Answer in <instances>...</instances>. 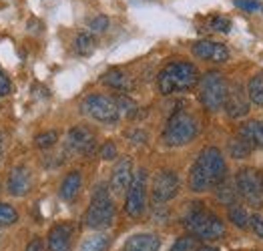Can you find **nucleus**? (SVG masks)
Returning <instances> with one entry per match:
<instances>
[{
    "instance_id": "obj_1",
    "label": "nucleus",
    "mask_w": 263,
    "mask_h": 251,
    "mask_svg": "<svg viewBox=\"0 0 263 251\" xmlns=\"http://www.w3.org/2000/svg\"><path fill=\"white\" fill-rule=\"evenodd\" d=\"M225 159L217 147H205L197 155V159L189 173V187L195 193L209 191L225 181Z\"/></svg>"
},
{
    "instance_id": "obj_2",
    "label": "nucleus",
    "mask_w": 263,
    "mask_h": 251,
    "mask_svg": "<svg viewBox=\"0 0 263 251\" xmlns=\"http://www.w3.org/2000/svg\"><path fill=\"white\" fill-rule=\"evenodd\" d=\"M199 83V70L195 65L177 61L169 63L157 76V87L163 94H173L193 89Z\"/></svg>"
},
{
    "instance_id": "obj_3",
    "label": "nucleus",
    "mask_w": 263,
    "mask_h": 251,
    "mask_svg": "<svg viewBox=\"0 0 263 251\" xmlns=\"http://www.w3.org/2000/svg\"><path fill=\"white\" fill-rule=\"evenodd\" d=\"M193 209L185 215V227L191 235L203 241H215L225 235V225L219 217L207 209H203L201 203H193Z\"/></svg>"
},
{
    "instance_id": "obj_4",
    "label": "nucleus",
    "mask_w": 263,
    "mask_h": 251,
    "mask_svg": "<svg viewBox=\"0 0 263 251\" xmlns=\"http://www.w3.org/2000/svg\"><path fill=\"white\" fill-rule=\"evenodd\" d=\"M115 221V203L110 199L109 187L99 183L92 191L90 205L85 213V225L90 229H107Z\"/></svg>"
},
{
    "instance_id": "obj_5",
    "label": "nucleus",
    "mask_w": 263,
    "mask_h": 251,
    "mask_svg": "<svg viewBox=\"0 0 263 251\" xmlns=\"http://www.w3.org/2000/svg\"><path fill=\"white\" fill-rule=\"evenodd\" d=\"M227 91H229V85L221 72L211 70L199 79V101L211 113H217L225 107Z\"/></svg>"
},
{
    "instance_id": "obj_6",
    "label": "nucleus",
    "mask_w": 263,
    "mask_h": 251,
    "mask_svg": "<svg viewBox=\"0 0 263 251\" xmlns=\"http://www.w3.org/2000/svg\"><path fill=\"white\" fill-rule=\"evenodd\" d=\"M197 121L195 117L185 111H177L165 125L163 131V143L167 147H183L197 137Z\"/></svg>"
},
{
    "instance_id": "obj_7",
    "label": "nucleus",
    "mask_w": 263,
    "mask_h": 251,
    "mask_svg": "<svg viewBox=\"0 0 263 251\" xmlns=\"http://www.w3.org/2000/svg\"><path fill=\"white\" fill-rule=\"evenodd\" d=\"M81 109L87 117L99 121V123H107V125L117 123L121 119L115 99L107 96V94H88L87 99L81 103Z\"/></svg>"
},
{
    "instance_id": "obj_8",
    "label": "nucleus",
    "mask_w": 263,
    "mask_h": 251,
    "mask_svg": "<svg viewBox=\"0 0 263 251\" xmlns=\"http://www.w3.org/2000/svg\"><path fill=\"white\" fill-rule=\"evenodd\" d=\"M145 205H147V171L141 167L133 173V181L125 197V211L129 217L137 219L143 215Z\"/></svg>"
},
{
    "instance_id": "obj_9",
    "label": "nucleus",
    "mask_w": 263,
    "mask_h": 251,
    "mask_svg": "<svg viewBox=\"0 0 263 251\" xmlns=\"http://www.w3.org/2000/svg\"><path fill=\"white\" fill-rule=\"evenodd\" d=\"M235 187H237V193L241 195L249 205L261 207V203H263V179H261V175H259V171H257V169L245 167V169H241V171H237Z\"/></svg>"
},
{
    "instance_id": "obj_10",
    "label": "nucleus",
    "mask_w": 263,
    "mask_h": 251,
    "mask_svg": "<svg viewBox=\"0 0 263 251\" xmlns=\"http://www.w3.org/2000/svg\"><path fill=\"white\" fill-rule=\"evenodd\" d=\"M179 193V177H177L175 171H159L153 179V189H151V197H153V203L161 205V203H167L171 201Z\"/></svg>"
},
{
    "instance_id": "obj_11",
    "label": "nucleus",
    "mask_w": 263,
    "mask_h": 251,
    "mask_svg": "<svg viewBox=\"0 0 263 251\" xmlns=\"http://www.w3.org/2000/svg\"><path fill=\"white\" fill-rule=\"evenodd\" d=\"M66 149L74 155H90L95 151V133L88 127H72L66 135Z\"/></svg>"
},
{
    "instance_id": "obj_12",
    "label": "nucleus",
    "mask_w": 263,
    "mask_h": 251,
    "mask_svg": "<svg viewBox=\"0 0 263 251\" xmlns=\"http://www.w3.org/2000/svg\"><path fill=\"white\" fill-rule=\"evenodd\" d=\"M225 111L231 119H243L249 113V96H247V91H243L241 85H237V83L229 85Z\"/></svg>"
},
{
    "instance_id": "obj_13",
    "label": "nucleus",
    "mask_w": 263,
    "mask_h": 251,
    "mask_svg": "<svg viewBox=\"0 0 263 251\" xmlns=\"http://www.w3.org/2000/svg\"><path fill=\"white\" fill-rule=\"evenodd\" d=\"M32 187V175L28 171L26 165H16L12 167V171L8 173L6 179V189L12 197H24Z\"/></svg>"
},
{
    "instance_id": "obj_14",
    "label": "nucleus",
    "mask_w": 263,
    "mask_h": 251,
    "mask_svg": "<svg viewBox=\"0 0 263 251\" xmlns=\"http://www.w3.org/2000/svg\"><path fill=\"white\" fill-rule=\"evenodd\" d=\"M131 181H133V161L129 157H123V159L115 165V169H112L109 189L115 195H123V193H127Z\"/></svg>"
},
{
    "instance_id": "obj_15",
    "label": "nucleus",
    "mask_w": 263,
    "mask_h": 251,
    "mask_svg": "<svg viewBox=\"0 0 263 251\" xmlns=\"http://www.w3.org/2000/svg\"><path fill=\"white\" fill-rule=\"evenodd\" d=\"M193 54L197 59L203 61H209V63H227L229 61V50L227 46L215 43V41H199L191 46Z\"/></svg>"
},
{
    "instance_id": "obj_16",
    "label": "nucleus",
    "mask_w": 263,
    "mask_h": 251,
    "mask_svg": "<svg viewBox=\"0 0 263 251\" xmlns=\"http://www.w3.org/2000/svg\"><path fill=\"white\" fill-rule=\"evenodd\" d=\"M72 227L68 223H59L48 231V251H70Z\"/></svg>"
},
{
    "instance_id": "obj_17",
    "label": "nucleus",
    "mask_w": 263,
    "mask_h": 251,
    "mask_svg": "<svg viewBox=\"0 0 263 251\" xmlns=\"http://www.w3.org/2000/svg\"><path fill=\"white\" fill-rule=\"evenodd\" d=\"M161 249V237L155 233H137L131 235L125 243L123 251H159Z\"/></svg>"
},
{
    "instance_id": "obj_18",
    "label": "nucleus",
    "mask_w": 263,
    "mask_h": 251,
    "mask_svg": "<svg viewBox=\"0 0 263 251\" xmlns=\"http://www.w3.org/2000/svg\"><path fill=\"white\" fill-rule=\"evenodd\" d=\"M81 187H83V177H81V173H79V171H70L65 179H63L61 187H59V195H61L65 201H72V199L79 195Z\"/></svg>"
},
{
    "instance_id": "obj_19",
    "label": "nucleus",
    "mask_w": 263,
    "mask_h": 251,
    "mask_svg": "<svg viewBox=\"0 0 263 251\" xmlns=\"http://www.w3.org/2000/svg\"><path fill=\"white\" fill-rule=\"evenodd\" d=\"M103 83L110 89H117V91H129L131 89L129 76L119 69H110L109 72H105L103 74Z\"/></svg>"
},
{
    "instance_id": "obj_20",
    "label": "nucleus",
    "mask_w": 263,
    "mask_h": 251,
    "mask_svg": "<svg viewBox=\"0 0 263 251\" xmlns=\"http://www.w3.org/2000/svg\"><path fill=\"white\" fill-rule=\"evenodd\" d=\"M239 135L245 137L249 143H253V147H263V123L261 121H249L245 123L239 131Z\"/></svg>"
},
{
    "instance_id": "obj_21",
    "label": "nucleus",
    "mask_w": 263,
    "mask_h": 251,
    "mask_svg": "<svg viewBox=\"0 0 263 251\" xmlns=\"http://www.w3.org/2000/svg\"><path fill=\"white\" fill-rule=\"evenodd\" d=\"M109 249V235L105 233H95L83 239L79 251H107Z\"/></svg>"
},
{
    "instance_id": "obj_22",
    "label": "nucleus",
    "mask_w": 263,
    "mask_h": 251,
    "mask_svg": "<svg viewBox=\"0 0 263 251\" xmlns=\"http://www.w3.org/2000/svg\"><path fill=\"white\" fill-rule=\"evenodd\" d=\"M251 149H253V143H249V141L245 137H241V135L229 141V155H231L233 159H245V157H249Z\"/></svg>"
},
{
    "instance_id": "obj_23",
    "label": "nucleus",
    "mask_w": 263,
    "mask_h": 251,
    "mask_svg": "<svg viewBox=\"0 0 263 251\" xmlns=\"http://www.w3.org/2000/svg\"><path fill=\"white\" fill-rule=\"evenodd\" d=\"M247 96L255 107H263V76H251L247 83Z\"/></svg>"
},
{
    "instance_id": "obj_24",
    "label": "nucleus",
    "mask_w": 263,
    "mask_h": 251,
    "mask_svg": "<svg viewBox=\"0 0 263 251\" xmlns=\"http://www.w3.org/2000/svg\"><path fill=\"white\" fill-rule=\"evenodd\" d=\"M97 48V43L92 38V34L88 32H81L77 38H74V50L81 54V56H90Z\"/></svg>"
},
{
    "instance_id": "obj_25",
    "label": "nucleus",
    "mask_w": 263,
    "mask_h": 251,
    "mask_svg": "<svg viewBox=\"0 0 263 251\" xmlns=\"http://www.w3.org/2000/svg\"><path fill=\"white\" fill-rule=\"evenodd\" d=\"M229 221L235 225V227L239 229H245L249 225V215H247V211L243 209L241 205H237V203H233V205H229Z\"/></svg>"
},
{
    "instance_id": "obj_26",
    "label": "nucleus",
    "mask_w": 263,
    "mask_h": 251,
    "mask_svg": "<svg viewBox=\"0 0 263 251\" xmlns=\"http://www.w3.org/2000/svg\"><path fill=\"white\" fill-rule=\"evenodd\" d=\"M115 103H117V107H119V113H121V117H135L137 114V103L133 101V99H129V96H125V94H121V96H115Z\"/></svg>"
},
{
    "instance_id": "obj_27",
    "label": "nucleus",
    "mask_w": 263,
    "mask_h": 251,
    "mask_svg": "<svg viewBox=\"0 0 263 251\" xmlns=\"http://www.w3.org/2000/svg\"><path fill=\"white\" fill-rule=\"evenodd\" d=\"M18 221V211L8 203H0V227L14 225Z\"/></svg>"
},
{
    "instance_id": "obj_28",
    "label": "nucleus",
    "mask_w": 263,
    "mask_h": 251,
    "mask_svg": "<svg viewBox=\"0 0 263 251\" xmlns=\"http://www.w3.org/2000/svg\"><path fill=\"white\" fill-rule=\"evenodd\" d=\"M57 141H59V133L57 131H44V133L34 137V147L36 149H50V147L57 145Z\"/></svg>"
},
{
    "instance_id": "obj_29",
    "label": "nucleus",
    "mask_w": 263,
    "mask_h": 251,
    "mask_svg": "<svg viewBox=\"0 0 263 251\" xmlns=\"http://www.w3.org/2000/svg\"><path fill=\"white\" fill-rule=\"evenodd\" d=\"M195 249H197V237L189 233V235L179 237L169 251H195Z\"/></svg>"
},
{
    "instance_id": "obj_30",
    "label": "nucleus",
    "mask_w": 263,
    "mask_h": 251,
    "mask_svg": "<svg viewBox=\"0 0 263 251\" xmlns=\"http://www.w3.org/2000/svg\"><path fill=\"white\" fill-rule=\"evenodd\" d=\"M209 30H213V32H223V34H227L229 30H231V21L227 18V16H211L209 21Z\"/></svg>"
},
{
    "instance_id": "obj_31",
    "label": "nucleus",
    "mask_w": 263,
    "mask_h": 251,
    "mask_svg": "<svg viewBox=\"0 0 263 251\" xmlns=\"http://www.w3.org/2000/svg\"><path fill=\"white\" fill-rule=\"evenodd\" d=\"M235 195H237V189L229 187L225 181L221 183V185H217V197H219V201L227 203V205H233L235 203Z\"/></svg>"
},
{
    "instance_id": "obj_32",
    "label": "nucleus",
    "mask_w": 263,
    "mask_h": 251,
    "mask_svg": "<svg viewBox=\"0 0 263 251\" xmlns=\"http://www.w3.org/2000/svg\"><path fill=\"white\" fill-rule=\"evenodd\" d=\"M109 28V18L107 16H95L88 21V30L90 32H105Z\"/></svg>"
},
{
    "instance_id": "obj_33",
    "label": "nucleus",
    "mask_w": 263,
    "mask_h": 251,
    "mask_svg": "<svg viewBox=\"0 0 263 251\" xmlns=\"http://www.w3.org/2000/svg\"><path fill=\"white\" fill-rule=\"evenodd\" d=\"M249 227L255 233V237H263V217L261 215H249Z\"/></svg>"
},
{
    "instance_id": "obj_34",
    "label": "nucleus",
    "mask_w": 263,
    "mask_h": 251,
    "mask_svg": "<svg viewBox=\"0 0 263 251\" xmlns=\"http://www.w3.org/2000/svg\"><path fill=\"white\" fill-rule=\"evenodd\" d=\"M101 157H103L105 161H110L117 157V147H115L112 141H107V143L101 147Z\"/></svg>"
},
{
    "instance_id": "obj_35",
    "label": "nucleus",
    "mask_w": 263,
    "mask_h": 251,
    "mask_svg": "<svg viewBox=\"0 0 263 251\" xmlns=\"http://www.w3.org/2000/svg\"><path fill=\"white\" fill-rule=\"evenodd\" d=\"M12 91V85H10V79L4 74V70L0 69V99L2 96H8Z\"/></svg>"
},
{
    "instance_id": "obj_36",
    "label": "nucleus",
    "mask_w": 263,
    "mask_h": 251,
    "mask_svg": "<svg viewBox=\"0 0 263 251\" xmlns=\"http://www.w3.org/2000/svg\"><path fill=\"white\" fill-rule=\"evenodd\" d=\"M235 6L253 12V10H259V8H261V2H259V0H235Z\"/></svg>"
},
{
    "instance_id": "obj_37",
    "label": "nucleus",
    "mask_w": 263,
    "mask_h": 251,
    "mask_svg": "<svg viewBox=\"0 0 263 251\" xmlns=\"http://www.w3.org/2000/svg\"><path fill=\"white\" fill-rule=\"evenodd\" d=\"M26 251H44V241L41 237H32L26 245Z\"/></svg>"
},
{
    "instance_id": "obj_38",
    "label": "nucleus",
    "mask_w": 263,
    "mask_h": 251,
    "mask_svg": "<svg viewBox=\"0 0 263 251\" xmlns=\"http://www.w3.org/2000/svg\"><path fill=\"white\" fill-rule=\"evenodd\" d=\"M129 137L135 139L133 143H145V139H147V135H145L143 131H133V133H129Z\"/></svg>"
},
{
    "instance_id": "obj_39",
    "label": "nucleus",
    "mask_w": 263,
    "mask_h": 251,
    "mask_svg": "<svg viewBox=\"0 0 263 251\" xmlns=\"http://www.w3.org/2000/svg\"><path fill=\"white\" fill-rule=\"evenodd\" d=\"M4 149H6V137H4V133L0 131V161L4 157Z\"/></svg>"
},
{
    "instance_id": "obj_40",
    "label": "nucleus",
    "mask_w": 263,
    "mask_h": 251,
    "mask_svg": "<svg viewBox=\"0 0 263 251\" xmlns=\"http://www.w3.org/2000/svg\"><path fill=\"white\" fill-rule=\"evenodd\" d=\"M199 251H217V249H215V247H201Z\"/></svg>"
}]
</instances>
